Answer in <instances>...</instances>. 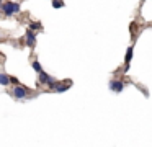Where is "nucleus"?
Segmentation results:
<instances>
[{"instance_id":"obj_11","label":"nucleus","mask_w":152,"mask_h":147,"mask_svg":"<svg viewBox=\"0 0 152 147\" xmlns=\"http://www.w3.org/2000/svg\"><path fill=\"white\" fill-rule=\"evenodd\" d=\"M30 29H41V23H31Z\"/></svg>"},{"instance_id":"obj_2","label":"nucleus","mask_w":152,"mask_h":147,"mask_svg":"<svg viewBox=\"0 0 152 147\" xmlns=\"http://www.w3.org/2000/svg\"><path fill=\"white\" fill-rule=\"evenodd\" d=\"M30 93H31V90H28L23 85H15V88H13V97L17 100H25V98L30 97Z\"/></svg>"},{"instance_id":"obj_8","label":"nucleus","mask_w":152,"mask_h":147,"mask_svg":"<svg viewBox=\"0 0 152 147\" xmlns=\"http://www.w3.org/2000/svg\"><path fill=\"white\" fill-rule=\"evenodd\" d=\"M131 59H132V46H131V48H128V49H126V57H124V62L129 65Z\"/></svg>"},{"instance_id":"obj_4","label":"nucleus","mask_w":152,"mask_h":147,"mask_svg":"<svg viewBox=\"0 0 152 147\" xmlns=\"http://www.w3.org/2000/svg\"><path fill=\"white\" fill-rule=\"evenodd\" d=\"M72 87V80H64V82H56V85H54V88L51 91H56V93H62V91H66L67 88Z\"/></svg>"},{"instance_id":"obj_10","label":"nucleus","mask_w":152,"mask_h":147,"mask_svg":"<svg viewBox=\"0 0 152 147\" xmlns=\"http://www.w3.org/2000/svg\"><path fill=\"white\" fill-rule=\"evenodd\" d=\"M53 7H54V8H62V7H64V2H62V0H54V2H53Z\"/></svg>"},{"instance_id":"obj_1","label":"nucleus","mask_w":152,"mask_h":147,"mask_svg":"<svg viewBox=\"0 0 152 147\" xmlns=\"http://www.w3.org/2000/svg\"><path fill=\"white\" fill-rule=\"evenodd\" d=\"M0 8L4 10V13L7 16H12L15 13L20 12V3H15V2H4L0 3Z\"/></svg>"},{"instance_id":"obj_6","label":"nucleus","mask_w":152,"mask_h":147,"mask_svg":"<svg viewBox=\"0 0 152 147\" xmlns=\"http://www.w3.org/2000/svg\"><path fill=\"white\" fill-rule=\"evenodd\" d=\"M25 39H26V44L30 46V48H34V44H36V34H34L33 29L28 28L26 31V36H25Z\"/></svg>"},{"instance_id":"obj_3","label":"nucleus","mask_w":152,"mask_h":147,"mask_svg":"<svg viewBox=\"0 0 152 147\" xmlns=\"http://www.w3.org/2000/svg\"><path fill=\"white\" fill-rule=\"evenodd\" d=\"M39 82H41V83H44V85H48V87H49V90H53L54 85H56V80H54L51 75H48L44 70L39 72Z\"/></svg>"},{"instance_id":"obj_9","label":"nucleus","mask_w":152,"mask_h":147,"mask_svg":"<svg viewBox=\"0 0 152 147\" xmlns=\"http://www.w3.org/2000/svg\"><path fill=\"white\" fill-rule=\"evenodd\" d=\"M31 65H33V69L38 72V74H39V72H43V67H41V64L38 61H33V64H31Z\"/></svg>"},{"instance_id":"obj_12","label":"nucleus","mask_w":152,"mask_h":147,"mask_svg":"<svg viewBox=\"0 0 152 147\" xmlns=\"http://www.w3.org/2000/svg\"><path fill=\"white\" fill-rule=\"evenodd\" d=\"M10 82H12V83H15V85H20V82H18V78H15V77H10Z\"/></svg>"},{"instance_id":"obj_5","label":"nucleus","mask_w":152,"mask_h":147,"mask_svg":"<svg viewBox=\"0 0 152 147\" xmlns=\"http://www.w3.org/2000/svg\"><path fill=\"white\" fill-rule=\"evenodd\" d=\"M110 88H111L115 93H121L123 88H124V82L123 80H111L110 82Z\"/></svg>"},{"instance_id":"obj_7","label":"nucleus","mask_w":152,"mask_h":147,"mask_svg":"<svg viewBox=\"0 0 152 147\" xmlns=\"http://www.w3.org/2000/svg\"><path fill=\"white\" fill-rule=\"evenodd\" d=\"M0 85H4V87L10 85V77L7 74H0Z\"/></svg>"}]
</instances>
